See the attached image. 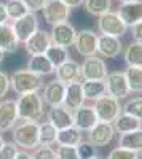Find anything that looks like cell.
I'll return each mask as SVG.
<instances>
[{"instance_id": "cell-24", "label": "cell", "mask_w": 142, "mask_h": 159, "mask_svg": "<svg viewBox=\"0 0 142 159\" xmlns=\"http://www.w3.org/2000/svg\"><path fill=\"white\" fill-rule=\"evenodd\" d=\"M27 70H31L32 73L38 75V76H46V75H53L54 73V67L53 64L48 61V57L45 54H35L29 57L27 62Z\"/></svg>"}, {"instance_id": "cell-50", "label": "cell", "mask_w": 142, "mask_h": 159, "mask_svg": "<svg viewBox=\"0 0 142 159\" xmlns=\"http://www.w3.org/2000/svg\"><path fill=\"white\" fill-rule=\"evenodd\" d=\"M137 159H142V153H139V157Z\"/></svg>"}, {"instance_id": "cell-40", "label": "cell", "mask_w": 142, "mask_h": 159, "mask_svg": "<svg viewBox=\"0 0 142 159\" xmlns=\"http://www.w3.org/2000/svg\"><path fill=\"white\" fill-rule=\"evenodd\" d=\"M11 89L10 84V75L5 72H0V99L5 97L8 94V91Z\"/></svg>"}, {"instance_id": "cell-29", "label": "cell", "mask_w": 142, "mask_h": 159, "mask_svg": "<svg viewBox=\"0 0 142 159\" xmlns=\"http://www.w3.org/2000/svg\"><path fill=\"white\" fill-rule=\"evenodd\" d=\"M123 59L128 67H142V43L131 42L123 51Z\"/></svg>"}, {"instance_id": "cell-30", "label": "cell", "mask_w": 142, "mask_h": 159, "mask_svg": "<svg viewBox=\"0 0 142 159\" xmlns=\"http://www.w3.org/2000/svg\"><path fill=\"white\" fill-rule=\"evenodd\" d=\"M125 76L131 92H142V67H126Z\"/></svg>"}, {"instance_id": "cell-32", "label": "cell", "mask_w": 142, "mask_h": 159, "mask_svg": "<svg viewBox=\"0 0 142 159\" xmlns=\"http://www.w3.org/2000/svg\"><path fill=\"white\" fill-rule=\"evenodd\" d=\"M45 56L48 57V61L53 64V67H59L61 64H64L66 61H69V52H67V48H62V46H58V45H51Z\"/></svg>"}, {"instance_id": "cell-14", "label": "cell", "mask_w": 142, "mask_h": 159, "mask_svg": "<svg viewBox=\"0 0 142 159\" xmlns=\"http://www.w3.org/2000/svg\"><path fill=\"white\" fill-rule=\"evenodd\" d=\"M97 123V115L94 111V107H91V105H82L80 108L73 111V126L82 132H89Z\"/></svg>"}, {"instance_id": "cell-5", "label": "cell", "mask_w": 142, "mask_h": 159, "mask_svg": "<svg viewBox=\"0 0 142 159\" xmlns=\"http://www.w3.org/2000/svg\"><path fill=\"white\" fill-rule=\"evenodd\" d=\"M97 30L101 32V35H110L120 38L128 32V25L123 22L117 11H109L97 18Z\"/></svg>"}, {"instance_id": "cell-49", "label": "cell", "mask_w": 142, "mask_h": 159, "mask_svg": "<svg viewBox=\"0 0 142 159\" xmlns=\"http://www.w3.org/2000/svg\"><path fill=\"white\" fill-rule=\"evenodd\" d=\"M89 159H102V157H99V156H93V157H89Z\"/></svg>"}, {"instance_id": "cell-10", "label": "cell", "mask_w": 142, "mask_h": 159, "mask_svg": "<svg viewBox=\"0 0 142 159\" xmlns=\"http://www.w3.org/2000/svg\"><path fill=\"white\" fill-rule=\"evenodd\" d=\"M50 37H51V43L53 45H58L62 48H70V46H73L77 30L69 21H66V22L53 25V29L50 32Z\"/></svg>"}, {"instance_id": "cell-23", "label": "cell", "mask_w": 142, "mask_h": 159, "mask_svg": "<svg viewBox=\"0 0 142 159\" xmlns=\"http://www.w3.org/2000/svg\"><path fill=\"white\" fill-rule=\"evenodd\" d=\"M82 86H83V94L86 100L96 102L97 99L107 94L106 80H83Z\"/></svg>"}, {"instance_id": "cell-22", "label": "cell", "mask_w": 142, "mask_h": 159, "mask_svg": "<svg viewBox=\"0 0 142 159\" xmlns=\"http://www.w3.org/2000/svg\"><path fill=\"white\" fill-rule=\"evenodd\" d=\"M19 40L13 30L11 24H0V49H2L5 54L7 52H16L19 48Z\"/></svg>"}, {"instance_id": "cell-25", "label": "cell", "mask_w": 142, "mask_h": 159, "mask_svg": "<svg viewBox=\"0 0 142 159\" xmlns=\"http://www.w3.org/2000/svg\"><path fill=\"white\" fill-rule=\"evenodd\" d=\"M115 132H118V134H128V132H134V130H139L142 129V121L131 115H126V113H121L115 121L112 123Z\"/></svg>"}, {"instance_id": "cell-42", "label": "cell", "mask_w": 142, "mask_h": 159, "mask_svg": "<svg viewBox=\"0 0 142 159\" xmlns=\"http://www.w3.org/2000/svg\"><path fill=\"white\" fill-rule=\"evenodd\" d=\"M131 35H133V42H139L142 43V21L134 24L131 27Z\"/></svg>"}, {"instance_id": "cell-27", "label": "cell", "mask_w": 142, "mask_h": 159, "mask_svg": "<svg viewBox=\"0 0 142 159\" xmlns=\"http://www.w3.org/2000/svg\"><path fill=\"white\" fill-rule=\"evenodd\" d=\"M56 140H58V129L53 124L48 121L38 123V145L53 147V145H56Z\"/></svg>"}, {"instance_id": "cell-20", "label": "cell", "mask_w": 142, "mask_h": 159, "mask_svg": "<svg viewBox=\"0 0 142 159\" xmlns=\"http://www.w3.org/2000/svg\"><path fill=\"white\" fill-rule=\"evenodd\" d=\"M48 123H51L58 130L72 127L73 126V111L66 108L64 105L51 107L48 111Z\"/></svg>"}, {"instance_id": "cell-48", "label": "cell", "mask_w": 142, "mask_h": 159, "mask_svg": "<svg viewBox=\"0 0 142 159\" xmlns=\"http://www.w3.org/2000/svg\"><path fill=\"white\" fill-rule=\"evenodd\" d=\"M3 143H5V140H3V137H2V134H0V148L3 147Z\"/></svg>"}, {"instance_id": "cell-11", "label": "cell", "mask_w": 142, "mask_h": 159, "mask_svg": "<svg viewBox=\"0 0 142 159\" xmlns=\"http://www.w3.org/2000/svg\"><path fill=\"white\" fill-rule=\"evenodd\" d=\"M109 75L107 64L102 57L91 56L85 57L82 64V78L83 80H106Z\"/></svg>"}, {"instance_id": "cell-38", "label": "cell", "mask_w": 142, "mask_h": 159, "mask_svg": "<svg viewBox=\"0 0 142 159\" xmlns=\"http://www.w3.org/2000/svg\"><path fill=\"white\" fill-rule=\"evenodd\" d=\"M18 151V145L15 142H5L0 148V159H16Z\"/></svg>"}, {"instance_id": "cell-6", "label": "cell", "mask_w": 142, "mask_h": 159, "mask_svg": "<svg viewBox=\"0 0 142 159\" xmlns=\"http://www.w3.org/2000/svg\"><path fill=\"white\" fill-rule=\"evenodd\" d=\"M97 38L99 35L94 30L89 29H83L77 32L75 42H73V48L83 57H91L97 54Z\"/></svg>"}, {"instance_id": "cell-45", "label": "cell", "mask_w": 142, "mask_h": 159, "mask_svg": "<svg viewBox=\"0 0 142 159\" xmlns=\"http://www.w3.org/2000/svg\"><path fill=\"white\" fill-rule=\"evenodd\" d=\"M16 159H32V154H31V153H27L26 150H22V151H18Z\"/></svg>"}, {"instance_id": "cell-7", "label": "cell", "mask_w": 142, "mask_h": 159, "mask_svg": "<svg viewBox=\"0 0 142 159\" xmlns=\"http://www.w3.org/2000/svg\"><path fill=\"white\" fill-rule=\"evenodd\" d=\"M11 27L13 30H15L18 40H19V43H26L27 40L38 30V18L35 13H27L26 16L16 19V21H13L11 22Z\"/></svg>"}, {"instance_id": "cell-44", "label": "cell", "mask_w": 142, "mask_h": 159, "mask_svg": "<svg viewBox=\"0 0 142 159\" xmlns=\"http://www.w3.org/2000/svg\"><path fill=\"white\" fill-rule=\"evenodd\" d=\"M8 22V15H7V8L5 3L0 2V24H7Z\"/></svg>"}, {"instance_id": "cell-19", "label": "cell", "mask_w": 142, "mask_h": 159, "mask_svg": "<svg viewBox=\"0 0 142 159\" xmlns=\"http://www.w3.org/2000/svg\"><path fill=\"white\" fill-rule=\"evenodd\" d=\"M53 45L51 43V37L46 30H42L38 29L27 42L24 43V48L26 51L29 52L31 56H35V54H45L46 49Z\"/></svg>"}, {"instance_id": "cell-13", "label": "cell", "mask_w": 142, "mask_h": 159, "mask_svg": "<svg viewBox=\"0 0 142 159\" xmlns=\"http://www.w3.org/2000/svg\"><path fill=\"white\" fill-rule=\"evenodd\" d=\"M64 94H66V84L59 80H51L43 86V103H46L48 107H59L64 103Z\"/></svg>"}, {"instance_id": "cell-41", "label": "cell", "mask_w": 142, "mask_h": 159, "mask_svg": "<svg viewBox=\"0 0 142 159\" xmlns=\"http://www.w3.org/2000/svg\"><path fill=\"white\" fill-rule=\"evenodd\" d=\"M24 5L29 8L31 13H37V11H42L46 5L48 0H22Z\"/></svg>"}, {"instance_id": "cell-15", "label": "cell", "mask_w": 142, "mask_h": 159, "mask_svg": "<svg viewBox=\"0 0 142 159\" xmlns=\"http://www.w3.org/2000/svg\"><path fill=\"white\" fill-rule=\"evenodd\" d=\"M115 137V129L110 123L99 121L91 130L88 132V142L94 147H107Z\"/></svg>"}, {"instance_id": "cell-46", "label": "cell", "mask_w": 142, "mask_h": 159, "mask_svg": "<svg viewBox=\"0 0 142 159\" xmlns=\"http://www.w3.org/2000/svg\"><path fill=\"white\" fill-rule=\"evenodd\" d=\"M3 59H5V52H3L2 49H0V64L3 62Z\"/></svg>"}, {"instance_id": "cell-26", "label": "cell", "mask_w": 142, "mask_h": 159, "mask_svg": "<svg viewBox=\"0 0 142 159\" xmlns=\"http://www.w3.org/2000/svg\"><path fill=\"white\" fill-rule=\"evenodd\" d=\"M118 147L130 150L133 153H142V129L128 132V134H121L118 140Z\"/></svg>"}, {"instance_id": "cell-34", "label": "cell", "mask_w": 142, "mask_h": 159, "mask_svg": "<svg viewBox=\"0 0 142 159\" xmlns=\"http://www.w3.org/2000/svg\"><path fill=\"white\" fill-rule=\"evenodd\" d=\"M123 113L126 115H131L137 119L142 121V97H133V99H128L123 105Z\"/></svg>"}, {"instance_id": "cell-17", "label": "cell", "mask_w": 142, "mask_h": 159, "mask_svg": "<svg viewBox=\"0 0 142 159\" xmlns=\"http://www.w3.org/2000/svg\"><path fill=\"white\" fill-rule=\"evenodd\" d=\"M85 94H83V86L82 81H73L66 84V94H64V107L69 108L70 111H75L85 105Z\"/></svg>"}, {"instance_id": "cell-21", "label": "cell", "mask_w": 142, "mask_h": 159, "mask_svg": "<svg viewBox=\"0 0 142 159\" xmlns=\"http://www.w3.org/2000/svg\"><path fill=\"white\" fill-rule=\"evenodd\" d=\"M117 13L128 27H133L134 24L142 21V0H136V2H130V3H120Z\"/></svg>"}, {"instance_id": "cell-31", "label": "cell", "mask_w": 142, "mask_h": 159, "mask_svg": "<svg viewBox=\"0 0 142 159\" xmlns=\"http://www.w3.org/2000/svg\"><path fill=\"white\" fill-rule=\"evenodd\" d=\"M85 10L93 16H102L112 11V0H85Z\"/></svg>"}, {"instance_id": "cell-9", "label": "cell", "mask_w": 142, "mask_h": 159, "mask_svg": "<svg viewBox=\"0 0 142 159\" xmlns=\"http://www.w3.org/2000/svg\"><path fill=\"white\" fill-rule=\"evenodd\" d=\"M106 86H107V94L115 97V99H126L128 96L131 94L130 88H128V81H126V76L125 72H109L107 78H106Z\"/></svg>"}, {"instance_id": "cell-2", "label": "cell", "mask_w": 142, "mask_h": 159, "mask_svg": "<svg viewBox=\"0 0 142 159\" xmlns=\"http://www.w3.org/2000/svg\"><path fill=\"white\" fill-rule=\"evenodd\" d=\"M18 102V113L19 121H35L38 123L43 116V99L38 92L19 96Z\"/></svg>"}, {"instance_id": "cell-3", "label": "cell", "mask_w": 142, "mask_h": 159, "mask_svg": "<svg viewBox=\"0 0 142 159\" xmlns=\"http://www.w3.org/2000/svg\"><path fill=\"white\" fill-rule=\"evenodd\" d=\"M13 142L22 150H35L38 147V123L21 121L13 127Z\"/></svg>"}, {"instance_id": "cell-8", "label": "cell", "mask_w": 142, "mask_h": 159, "mask_svg": "<svg viewBox=\"0 0 142 159\" xmlns=\"http://www.w3.org/2000/svg\"><path fill=\"white\" fill-rule=\"evenodd\" d=\"M42 11H43V19L50 25L66 22L70 16V8L61 0H48Z\"/></svg>"}, {"instance_id": "cell-18", "label": "cell", "mask_w": 142, "mask_h": 159, "mask_svg": "<svg viewBox=\"0 0 142 159\" xmlns=\"http://www.w3.org/2000/svg\"><path fill=\"white\" fill-rule=\"evenodd\" d=\"M56 73V80L62 81L64 84H69L73 81H80L82 78V65L77 62V61H66L64 64H61L59 67L54 69Z\"/></svg>"}, {"instance_id": "cell-37", "label": "cell", "mask_w": 142, "mask_h": 159, "mask_svg": "<svg viewBox=\"0 0 142 159\" xmlns=\"http://www.w3.org/2000/svg\"><path fill=\"white\" fill-rule=\"evenodd\" d=\"M77 151H78L80 159H89V157L96 156V147H94V145H91L88 140L86 142L82 140L78 145H77Z\"/></svg>"}, {"instance_id": "cell-12", "label": "cell", "mask_w": 142, "mask_h": 159, "mask_svg": "<svg viewBox=\"0 0 142 159\" xmlns=\"http://www.w3.org/2000/svg\"><path fill=\"white\" fill-rule=\"evenodd\" d=\"M19 121L18 102L13 99H5L0 102V132L11 130Z\"/></svg>"}, {"instance_id": "cell-16", "label": "cell", "mask_w": 142, "mask_h": 159, "mask_svg": "<svg viewBox=\"0 0 142 159\" xmlns=\"http://www.w3.org/2000/svg\"><path fill=\"white\" fill-rule=\"evenodd\" d=\"M123 52V45L120 38L110 35H99L97 38V54L107 59H115Z\"/></svg>"}, {"instance_id": "cell-36", "label": "cell", "mask_w": 142, "mask_h": 159, "mask_svg": "<svg viewBox=\"0 0 142 159\" xmlns=\"http://www.w3.org/2000/svg\"><path fill=\"white\" fill-rule=\"evenodd\" d=\"M56 157L58 159H80L77 147H56Z\"/></svg>"}, {"instance_id": "cell-39", "label": "cell", "mask_w": 142, "mask_h": 159, "mask_svg": "<svg viewBox=\"0 0 142 159\" xmlns=\"http://www.w3.org/2000/svg\"><path fill=\"white\" fill-rule=\"evenodd\" d=\"M137 157H139L137 153H133L130 150H125V148H120V147L113 148L107 156V159H137Z\"/></svg>"}, {"instance_id": "cell-35", "label": "cell", "mask_w": 142, "mask_h": 159, "mask_svg": "<svg viewBox=\"0 0 142 159\" xmlns=\"http://www.w3.org/2000/svg\"><path fill=\"white\" fill-rule=\"evenodd\" d=\"M32 159H58L56 157V150L53 147H38L32 151Z\"/></svg>"}, {"instance_id": "cell-43", "label": "cell", "mask_w": 142, "mask_h": 159, "mask_svg": "<svg viewBox=\"0 0 142 159\" xmlns=\"http://www.w3.org/2000/svg\"><path fill=\"white\" fill-rule=\"evenodd\" d=\"M61 2H64V3H66V5L72 10V8H80V7L85 3V0H61Z\"/></svg>"}, {"instance_id": "cell-33", "label": "cell", "mask_w": 142, "mask_h": 159, "mask_svg": "<svg viewBox=\"0 0 142 159\" xmlns=\"http://www.w3.org/2000/svg\"><path fill=\"white\" fill-rule=\"evenodd\" d=\"M5 8H7L8 19H13V21H16V19L26 16L27 13H31L29 8L24 5L22 0H7Z\"/></svg>"}, {"instance_id": "cell-28", "label": "cell", "mask_w": 142, "mask_h": 159, "mask_svg": "<svg viewBox=\"0 0 142 159\" xmlns=\"http://www.w3.org/2000/svg\"><path fill=\"white\" fill-rule=\"evenodd\" d=\"M82 140H83L82 139V130L77 129L75 126H72V127H67V129L58 130L56 145H61V147H77Z\"/></svg>"}, {"instance_id": "cell-47", "label": "cell", "mask_w": 142, "mask_h": 159, "mask_svg": "<svg viewBox=\"0 0 142 159\" xmlns=\"http://www.w3.org/2000/svg\"><path fill=\"white\" fill-rule=\"evenodd\" d=\"M120 3H130V2H136V0H118Z\"/></svg>"}, {"instance_id": "cell-1", "label": "cell", "mask_w": 142, "mask_h": 159, "mask_svg": "<svg viewBox=\"0 0 142 159\" xmlns=\"http://www.w3.org/2000/svg\"><path fill=\"white\" fill-rule=\"evenodd\" d=\"M10 84H11V89L18 96H24V94L40 91L43 88V80H42V76L32 73L31 70L22 69V70L13 72L10 75Z\"/></svg>"}, {"instance_id": "cell-4", "label": "cell", "mask_w": 142, "mask_h": 159, "mask_svg": "<svg viewBox=\"0 0 142 159\" xmlns=\"http://www.w3.org/2000/svg\"><path fill=\"white\" fill-rule=\"evenodd\" d=\"M94 111L97 115V119L102 123H113L121 113H123V105L120 103L118 99H115L109 94H106L104 97H101L94 102Z\"/></svg>"}]
</instances>
